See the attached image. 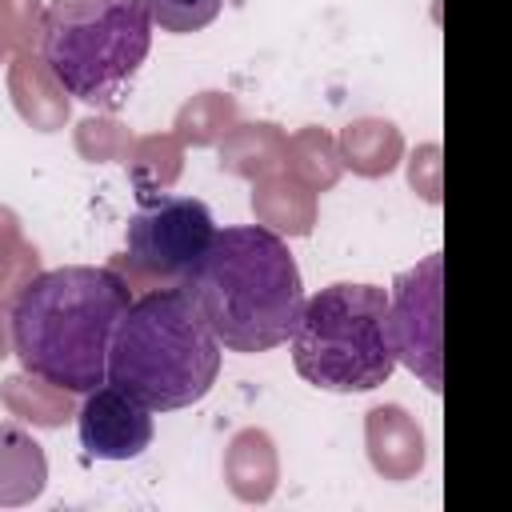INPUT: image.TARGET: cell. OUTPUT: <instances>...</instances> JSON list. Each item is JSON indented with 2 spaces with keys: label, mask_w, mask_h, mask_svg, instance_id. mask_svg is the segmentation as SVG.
Returning <instances> with one entry per match:
<instances>
[{
  "label": "cell",
  "mask_w": 512,
  "mask_h": 512,
  "mask_svg": "<svg viewBox=\"0 0 512 512\" xmlns=\"http://www.w3.org/2000/svg\"><path fill=\"white\" fill-rule=\"evenodd\" d=\"M132 304V288L116 268L64 264L40 272L12 304V356L68 392H92L108 372L112 332Z\"/></svg>",
  "instance_id": "cell-1"
},
{
  "label": "cell",
  "mask_w": 512,
  "mask_h": 512,
  "mask_svg": "<svg viewBox=\"0 0 512 512\" xmlns=\"http://www.w3.org/2000/svg\"><path fill=\"white\" fill-rule=\"evenodd\" d=\"M180 288L196 300L216 340L248 356L284 344L304 308V280L284 236L260 224L216 232Z\"/></svg>",
  "instance_id": "cell-2"
},
{
  "label": "cell",
  "mask_w": 512,
  "mask_h": 512,
  "mask_svg": "<svg viewBox=\"0 0 512 512\" xmlns=\"http://www.w3.org/2000/svg\"><path fill=\"white\" fill-rule=\"evenodd\" d=\"M220 372V340L180 284L132 300L108 344L104 380L152 412L204 400Z\"/></svg>",
  "instance_id": "cell-3"
},
{
  "label": "cell",
  "mask_w": 512,
  "mask_h": 512,
  "mask_svg": "<svg viewBox=\"0 0 512 512\" xmlns=\"http://www.w3.org/2000/svg\"><path fill=\"white\" fill-rule=\"evenodd\" d=\"M148 48L152 16L144 0H52L36 52L72 100L120 108Z\"/></svg>",
  "instance_id": "cell-4"
},
{
  "label": "cell",
  "mask_w": 512,
  "mask_h": 512,
  "mask_svg": "<svg viewBox=\"0 0 512 512\" xmlns=\"http://www.w3.org/2000/svg\"><path fill=\"white\" fill-rule=\"evenodd\" d=\"M296 372L324 392H372L396 372L388 292L336 280L304 300L292 328Z\"/></svg>",
  "instance_id": "cell-5"
},
{
  "label": "cell",
  "mask_w": 512,
  "mask_h": 512,
  "mask_svg": "<svg viewBox=\"0 0 512 512\" xmlns=\"http://www.w3.org/2000/svg\"><path fill=\"white\" fill-rule=\"evenodd\" d=\"M216 224L204 200L192 196H160L152 204H144L124 232L128 252L116 256L112 268H128V288L148 280H164V284H180L196 260L204 256V248L212 244Z\"/></svg>",
  "instance_id": "cell-6"
},
{
  "label": "cell",
  "mask_w": 512,
  "mask_h": 512,
  "mask_svg": "<svg viewBox=\"0 0 512 512\" xmlns=\"http://www.w3.org/2000/svg\"><path fill=\"white\" fill-rule=\"evenodd\" d=\"M440 252L400 272L388 292V332L396 364L412 368L432 392H440Z\"/></svg>",
  "instance_id": "cell-7"
},
{
  "label": "cell",
  "mask_w": 512,
  "mask_h": 512,
  "mask_svg": "<svg viewBox=\"0 0 512 512\" xmlns=\"http://www.w3.org/2000/svg\"><path fill=\"white\" fill-rule=\"evenodd\" d=\"M80 444L96 460H132L152 444V408L120 392L116 384H100L76 408Z\"/></svg>",
  "instance_id": "cell-8"
},
{
  "label": "cell",
  "mask_w": 512,
  "mask_h": 512,
  "mask_svg": "<svg viewBox=\"0 0 512 512\" xmlns=\"http://www.w3.org/2000/svg\"><path fill=\"white\" fill-rule=\"evenodd\" d=\"M364 448H368V464L384 480H416L424 460H428L424 428L400 404L368 408V416H364Z\"/></svg>",
  "instance_id": "cell-9"
},
{
  "label": "cell",
  "mask_w": 512,
  "mask_h": 512,
  "mask_svg": "<svg viewBox=\"0 0 512 512\" xmlns=\"http://www.w3.org/2000/svg\"><path fill=\"white\" fill-rule=\"evenodd\" d=\"M8 96L20 120L36 132H60L72 120V96L52 76L40 52H16L8 60Z\"/></svg>",
  "instance_id": "cell-10"
},
{
  "label": "cell",
  "mask_w": 512,
  "mask_h": 512,
  "mask_svg": "<svg viewBox=\"0 0 512 512\" xmlns=\"http://www.w3.org/2000/svg\"><path fill=\"white\" fill-rule=\"evenodd\" d=\"M224 484L244 504L272 500L280 484V456L264 428H240L224 448Z\"/></svg>",
  "instance_id": "cell-11"
},
{
  "label": "cell",
  "mask_w": 512,
  "mask_h": 512,
  "mask_svg": "<svg viewBox=\"0 0 512 512\" xmlns=\"http://www.w3.org/2000/svg\"><path fill=\"white\" fill-rule=\"evenodd\" d=\"M252 216L276 236H308L316 228V192L292 172H268L252 188Z\"/></svg>",
  "instance_id": "cell-12"
},
{
  "label": "cell",
  "mask_w": 512,
  "mask_h": 512,
  "mask_svg": "<svg viewBox=\"0 0 512 512\" xmlns=\"http://www.w3.org/2000/svg\"><path fill=\"white\" fill-rule=\"evenodd\" d=\"M48 488V456L20 424H0V508H24Z\"/></svg>",
  "instance_id": "cell-13"
},
{
  "label": "cell",
  "mask_w": 512,
  "mask_h": 512,
  "mask_svg": "<svg viewBox=\"0 0 512 512\" xmlns=\"http://www.w3.org/2000/svg\"><path fill=\"white\" fill-rule=\"evenodd\" d=\"M336 148H340L344 168H352L364 180H380L404 160V136L384 116H360L344 124L336 136Z\"/></svg>",
  "instance_id": "cell-14"
},
{
  "label": "cell",
  "mask_w": 512,
  "mask_h": 512,
  "mask_svg": "<svg viewBox=\"0 0 512 512\" xmlns=\"http://www.w3.org/2000/svg\"><path fill=\"white\" fill-rule=\"evenodd\" d=\"M0 404L8 416L32 424V428H60L76 416V392L36 376V372H12L0 380Z\"/></svg>",
  "instance_id": "cell-15"
},
{
  "label": "cell",
  "mask_w": 512,
  "mask_h": 512,
  "mask_svg": "<svg viewBox=\"0 0 512 512\" xmlns=\"http://www.w3.org/2000/svg\"><path fill=\"white\" fill-rule=\"evenodd\" d=\"M284 132L272 120H252V124H232V132L220 140V168L240 180H260L276 168H284Z\"/></svg>",
  "instance_id": "cell-16"
},
{
  "label": "cell",
  "mask_w": 512,
  "mask_h": 512,
  "mask_svg": "<svg viewBox=\"0 0 512 512\" xmlns=\"http://www.w3.org/2000/svg\"><path fill=\"white\" fill-rule=\"evenodd\" d=\"M128 180L136 188V196L144 204L160 200V192H168L180 172H184V144L176 140V132H148V136H136L128 156Z\"/></svg>",
  "instance_id": "cell-17"
},
{
  "label": "cell",
  "mask_w": 512,
  "mask_h": 512,
  "mask_svg": "<svg viewBox=\"0 0 512 512\" xmlns=\"http://www.w3.org/2000/svg\"><path fill=\"white\" fill-rule=\"evenodd\" d=\"M284 172H292L300 184H308L312 192H328L340 172H344V160H340V148H336V136L328 128H296L288 140H284Z\"/></svg>",
  "instance_id": "cell-18"
},
{
  "label": "cell",
  "mask_w": 512,
  "mask_h": 512,
  "mask_svg": "<svg viewBox=\"0 0 512 512\" xmlns=\"http://www.w3.org/2000/svg\"><path fill=\"white\" fill-rule=\"evenodd\" d=\"M236 120H240V104H236V96H232V92H216V88H208V92L188 96V100L176 108L172 132H176L180 144L212 148V144H220V140L232 132Z\"/></svg>",
  "instance_id": "cell-19"
},
{
  "label": "cell",
  "mask_w": 512,
  "mask_h": 512,
  "mask_svg": "<svg viewBox=\"0 0 512 512\" xmlns=\"http://www.w3.org/2000/svg\"><path fill=\"white\" fill-rule=\"evenodd\" d=\"M132 132L116 120V116H84L72 132V144L80 152V160L88 164H112V160H124L128 148H132Z\"/></svg>",
  "instance_id": "cell-20"
},
{
  "label": "cell",
  "mask_w": 512,
  "mask_h": 512,
  "mask_svg": "<svg viewBox=\"0 0 512 512\" xmlns=\"http://www.w3.org/2000/svg\"><path fill=\"white\" fill-rule=\"evenodd\" d=\"M144 8L152 16V24H160V32L188 36V32L208 28L220 16L224 0H144Z\"/></svg>",
  "instance_id": "cell-21"
},
{
  "label": "cell",
  "mask_w": 512,
  "mask_h": 512,
  "mask_svg": "<svg viewBox=\"0 0 512 512\" xmlns=\"http://www.w3.org/2000/svg\"><path fill=\"white\" fill-rule=\"evenodd\" d=\"M44 32V0H0V40L12 52H36Z\"/></svg>",
  "instance_id": "cell-22"
},
{
  "label": "cell",
  "mask_w": 512,
  "mask_h": 512,
  "mask_svg": "<svg viewBox=\"0 0 512 512\" xmlns=\"http://www.w3.org/2000/svg\"><path fill=\"white\" fill-rule=\"evenodd\" d=\"M40 272H44V268H40V252H36V244L20 240V244L0 260V300L12 304V300H16Z\"/></svg>",
  "instance_id": "cell-23"
},
{
  "label": "cell",
  "mask_w": 512,
  "mask_h": 512,
  "mask_svg": "<svg viewBox=\"0 0 512 512\" xmlns=\"http://www.w3.org/2000/svg\"><path fill=\"white\" fill-rule=\"evenodd\" d=\"M408 188L424 204H440V144H420L408 156Z\"/></svg>",
  "instance_id": "cell-24"
},
{
  "label": "cell",
  "mask_w": 512,
  "mask_h": 512,
  "mask_svg": "<svg viewBox=\"0 0 512 512\" xmlns=\"http://www.w3.org/2000/svg\"><path fill=\"white\" fill-rule=\"evenodd\" d=\"M24 236H20V216L8 208V204H0V260L20 244Z\"/></svg>",
  "instance_id": "cell-25"
},
{
  "label": "cell",
  "mask_w": 512,
  "mask_h": 512,
  "mask_svg": "<svg viewBox=\"0 0 512 512\" xmlns=\"http://www.w3.org/2000/svg\"><path fill=\"white\" fill-rule=\"evenodd\" d=\"M12 352V324H8V304L0 300V360Z\"/></svg>",
  "instance_id": "cell-26"
},
{
  "label": "cell",
  "mask_w": 512,
  "mask_h": 512,
  "mask_svg": "<svg viewBox=\"0 0 512 512\" xmlns=\"http://www.w3.org/2000/svg\"><path fill=\"white\" fill-rule=\"evenodd\" d=\"M4 56H8V48H4V40H0V64H4Z\"/></svg>",
  "instance_id": "cell-27"
}]
</instances>
